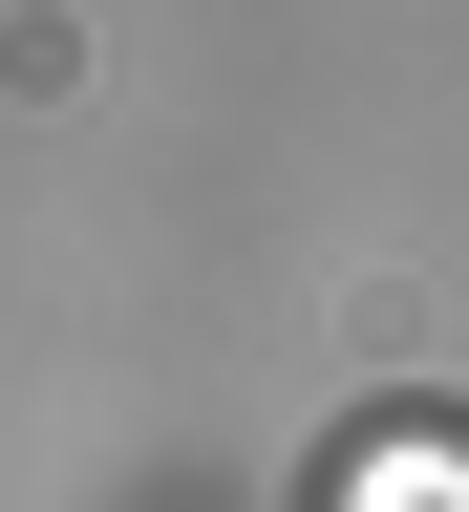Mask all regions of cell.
<instances>
[{
  "label": "cell",
  "mask_w": 469,
  "mask_h": 512,
  "mask_svg": "<svg viewBox=\"0 0 469 512\" xmlns=\"http://www.w3.org/2000/svg\"><path fill=\"white\" fill-rule=\"evenodd\" d=\"M320 512H469V406H384Z\"/></svg>",
  "instance_id": "obj_1"
}]
</instances>
